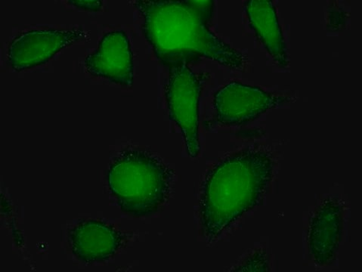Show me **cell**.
<instances>
[{
	"label": "cell",
	"mask_w": 362,
	"mask_h": 272,
	"mask_svg": "<svg viewBox=\"0 0 362 272\" xmlns=\"http://www.w3.org/2000/svg\"><path fill=\"white\" fill-rule=\"evenodd\" d=\"M273 158L249 148L228 156L207 174L201 201L202 230L208 241L221 236L259 203L272 179Z\"/></svg>",
	"instance_id": "cell-2"
},
{
	"label": "cell",
	"mask_w": 362,
	"mask_h": 272,
	"mask_svg": "<svg viewBox=\"0 0 362 272\" xmlns=\"http://www.w3.org/2000/svg\"><path fill=\"white\" fill-rule=\"evenodd\" d=\"M83 35L82 29L33 30L22 32L8 46V63L16 71L35 68L47 63L54 54Z\"/></svg>",
	"instance_id": "cell-6"
},
{
	"label": "cell",
	"mask_w": 362,
	"mask_h": 272,
	"mask_svg": "<svg viewBox=\"0 0 362 272\" xmlns=\"http://www.w3.org/2000/svg\"><path fill=\"white\" fill-rule=\"evenodd\" d=\"M249 23L280 68L288 66L286 45L275 6L268 0H250L245 4Z\"/></svg>",
	"instance_id": "cell-10"
},
{
	"label": "cell",
	"mask_w": 362,
	"mask_h": 272,
	"mask_svg": "<svg viewBox=\"0 0 362 272\" xmlns=\"http://www.w3.org/2000/svg\"><path fill=\"white\" fill-rule=\"evenodd\" d=\"M168 69L166 100L169 115L181 130L189 155L195 158L201 150L199 107L205 76L194 72L185 62Z\"/></svg>",
	"instance_id": "cell-4"
},
{
	"label": "cell",
	"mask_w": 362,
	"mask_h": 272,
	"mask_svg": "<svg viewBox=\"0 0 362 272\" xmlns=\"http://www.w3.org/2000/svg\"><path fill=\"white\" fill-rule=\"evenodd\" d=\"M344 208L336 199L325 200L315 212L309 230V249L315 263L332 264L341 241Z\"/></svg>",
	"instance_id": "cell-8"
},
{
	"label": "cell",
	"mask_w": 362,
	"mask_h": 272,
	"mask_svg": "<svg viewBox=\"0 0 362 272\" xmlns=\"http://www.w3.org/2000/svg\"><path fill=\"white\" fill-rule=\"evenodd\" d=\"M124 242L113 225L95 220L82 221L69 232L73 254L83 263H103L114 256Z\"/></svg>",
	"instance_id": "cell-9"
},
{
	"label": "cell",
	"mask_w": 362,
	"mask_h": 272,
	"mask_svg": "<svg viewBox=\"0 0 362 272\" xmlns=\"http://www.w3.org/2000/svg\"><path fill=\"white\" fill-rule=\"evenodd\" d=\"M86 69L95 77L131 87L134 82V64L130 42L125 32L106 34L98 49L84 61Z\"/></svg>",
	"instance_id": "cell-7"
},
{
	"label": "cell",
	"mask_w": 362,
	"mask_h": 272,
	"mask_svg": "<svg viewBox=\"0 0 362 272\" xmlns=\"http://www.w3.org/2000/svg\"><path fill=\"white\" fill-rule=\"evenodd\" d=\"M69 4L91 12H98L103 6V2L100 0H70Z\"/></svg>",
	"instance_id": "cell-12"
},
{
	"label": "cell",
	"mask_w": 362,
	"mask_h": 272,
	"mask_svg": "<svg viewBox=\"0 0 362 272\" xmlns=\"http://www.w3.org/2000/svg\"><path fill=\"white\" fill-rule=\"evenodd\" d=\"M288 102V97L233 82L216 93L214 105L218 122L224 126H235L254 122L271 109Z\"/></svg>",
	"instance_id": "cell-5"
},
{
	"label": "cell",
	"mask_w": 362,
	"mask_h": 272,
	"mask_svg": "<svg viewBox=\"0 0 362 272\" xmlns=\"http://www.w3.org/2000/svg\"><path fill=\"white\" fill-rule=\"evenodd\" d=\"M173 172L148 152L128 149L110 165L107 184L124 213L145 217L157 213L169 199Z\"/></svg>",
	"instance_id": "cell-3"
},
{
	"label": "cell",
	"mask_w": 362,
	"mask_h": 272,
	"mask_svg": "<svg viewBox=\"0 0 362 272\" xmlns=\"http://www.w3.org/2000/svg\"><path fill=\"white\" fill-rule=\"evenodd\" d=\"M135 6L144 18V32L158 59L169 69L197 59L214 61L241 70L247 57L216 37L209 28L213 1L139 0Z\"/></svg>",
	"instance_id": "cell-1"
},
{
	"label": "cell",
	"mask_w": 362,
	"mask_h": 272,
	"mask_svg": "<svg viewBox=\"0 0 362 272\" xmlns=\"http://www.w3.org/2000/svg\"><path fill=\"white\" fill-rule=\"evenodd\" d=\"M237 271H269V258L265 252H258L250 255L243 264L235 269Z\"/></svg>",
	"instance_id": "cell-11"
}]
</instances>
